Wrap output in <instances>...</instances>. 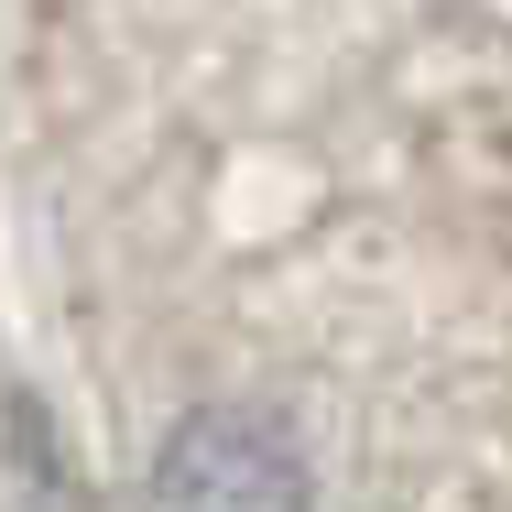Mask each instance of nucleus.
<instances>
[{
    "label": "nucleus",
    "mask_w": 512,
    "mask_h": 512,
    "mask_svg": "<svg viewBox=\"0 0 512 512\" xmlns=\"http://www.w3.org/2000/svg\"><path fill=\"white\" fill-rule=\"evenodd\" d=\"M153 512H306V469L251 414H186L153 458Z\"/></svg>",
    "instance_id": "obj_1"
}]
</instances>
